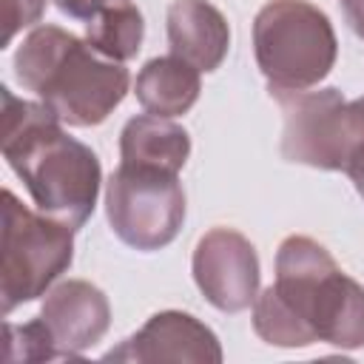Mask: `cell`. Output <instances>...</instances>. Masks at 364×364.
<instances>
[{
	"label": "cell",
	"mask_w": 364,
	"mask_h": 364,
	"mask_svg": "<svg viewBox=\"0 0 364 364\" xmlns=\"http://www.w3.org/2000/svg\"><path fill=\"white\" fill-rule=\"evenodd\" d=\"M253 330L273 347L327 341L338 350L364 347V287L341 273L310 236H287L276 253V282L253 301Z\"/></svg>",
	"instance_id": "1"
},
{
	"label": "cell",
	"mask_w": 364,
	"mask_h": 364,
	"mask_svg": "<svg viewBox=\"0 0 364 364\" xmlns=\"http://www.w3.org/2000/svg\"><path fill=\"white\" fill-rule=\"evenodd\" d=\"M3 97V156L28 188L40 213L82 228L100 196L102 168L97 154L68 136L63 119L46 102L17 100L6 85Z\"/></svg>",
	"instance_id": "2"
},
{
	"label": "cell",
	"mask_w": 364,
	"mask_h": 364,
	"mask_svg": "<svg viewBox=\"0 0 364 364\" xmlns=\"http://www.w3.org/2000/svg\"><path fill=\"white\" fill-rule=\"evenodd\" d=\"M14 74L71 128L105 122L131 85L122 63L102 57L88 40L60 26H37L23 40L14 54Z\"/></svg>",
	"instance_id": "3"
},
{
	"label": "cell",
	"mask_w": 364,
	"mask_h": 364,
	"mask_svg": "<svg viewBox=\"0 0 364 364\" xmlns=\"http://www.w3.org/2000/svg\"><path fill=\"white\" fill-rule=\"evenodd\" d=\"M256 65L270 91L318 85L338 54L330 17L307 0H270L253 20Z\"/></svg>",
	"instance_id": "4"
},
{
	"label": "cell",
	"mask_w": 364,
	"mask_h": 364,
	"mask_svg": "<svg viewBox=\"0 0 364 364\" xmlns=\"http://www.w3.org/2000/svg\"><path fill=\"white\" fill-rule=\"evenodd\" d=\"M3 313L43 296L74 262V228L46 213L28 210L9 188L3 191V245H0Z\"/></svg>",
	"instance_id": "5"
},
{
	"label": "cell",
	"mask_w": 364,
	"mask_h": 364,
	"mask_svg": "<svg viewBox=\"0 0 364 364\" xmlns=\"http://www.w3.org/2000/svg\"><path fill=\"white\" fill-rule=\"evenodd\" d=\"M284 114L282 156L287 162L344 171L353 148L364 139V100L347 102L338 88L270 91Z\"/></svg>",
	"instance_id": "6"
},
{
	"label": "cell",
	"mask_w": 364,
	"mask_h": 364,
	"mask_svg": "<svg viewBox=\"0 0 364 364\" xmlns=\"http://www.w3.org/2000/svg\"><path fill=\"white\" fill-rule=\"evenodd\" d=\"M105 213L128 247L159 250L182 230L185 191L176 173L119 162L105 182Z\"/></svg>",
	"instance_id": "7"
},
{
	"label": "cell",
	"mask_w": 364,
	"mask_h": 364,
	"mask_svg": "<svg viewBox=\"0 0 364 364\" xmlns=\"http://www.w3.org/2000/svg\"><path fill=\"white\" fill-rule=\"evenodd\" d=\"M193 282L222 313H242L259 296V256L233 228L208 230L193 247Z\"/></svg>",
	"instance_id": "8"
},
{
	"label": "cell",
	"mask_w": 364,
	"mask_h": 364,
	"mask_svg": "<svg viewBox=\"0 0 364 364\" xmlns=\"http://www.w3.org/2000/svg\"><path fill=\"white\" fill-rule=\"evenodd\" d=\"M102 361H193L219 364L222 344L216 333L196 316L182 310L154 313L131 338L108 350Z\"/></svg>",
	"instance_id": "9"
},
{
	"label": "cell",
	"mask_w": 364,
	"mask_h": 364,
	"mask_svg": "<svg viewBox=\"0 0 364 364\" xmlns=\"http://www.w3.org/2000/svg\"><path fill=\"white\" fill-rule=\"evenodd\" d=\"M40 321L51 336L57 358H80L108 333L111 304L97 284L68 279L46 293Z\"/></svg>",
	"instance_id": "10"
},
{
	"label": "cell",
	"mask_w": 364,
	"mask_h": 364,
	"mask_svg": "<svg viewBox=\"0 0 364 364\" xmlns=\"http://www.w3.org/2000/svg\"><path fill=\"white\" fill-rule=\"evenodd\" d=\"M168 46L199 71H216L230 48L225 14L208 0H173L168 6Z\"/></svg>",
	"instance_id": "11"
},
{
	"label": "cell",
	"mask_w": 364,
	"mask_h": 364,
	"mask_svg": "<svg viewBox=\"0 0 364 364\" xmlns=\"http://www.w3.org/2000/svg\"><path fill=\"white\" fill-rule=\"evenodd\" d=\"M119 156L122 165L179 173L191 156V136L171 117L139 114L128 119L119 134Z\"/></svg>",
	"instance_id": "12"
},
{
	"label": "cell",
	"mask_w": 364,
	"mask_h": 364,
	"mask_svg": "<svg viewBox=\"0 0 364 364\" xmlns=\"http://www.w3.org/2000/svg\"><path fill=\"white\" fill-rule=\"evenodd\" d=\"M202 82H199V68L185 63L182 57H154L148 60L134 82V94L139 105L148 114L156 117H179L193 108L199 100Z\"/></svg>",
	"instance_id": "13"
},
{
	"label": "cell",
	"mask_w": 364,
	"mask_h": 364,
	"mask_svg": "<svg viewBox=\"0 0 364 364\" xmlns=\"http://www.w3.org/2000/svg\"><path fill=\"white\" fill-rule=\"evenodd\" d=\"M142 34V11L131 0H111L85 23V40L91 43V48L117 63L136 57Z\"/></svg>",
	"instance_id": "14"
},
{
	"label": "cell",
	"mask_w": 364,
	"mask_h": 364,
	"mask_svg": "<svg viewBox=\"0 0 364 364\" xmlns=\"http://www.w3.org/2000/svg\"><path fill=\"white\" fill-rule=\"evenodd\" d=\"M6 358L9 361H60L51 336L40 316L28 324H6Z\"/></svg>",
	"instance_id": "15"
},
{
	"label": "cell",
	"mask_w": 364,
	"mask_h": 364,
	"mask_svg": "<svg viewBox=\"0 0 364 364\" xmlns=\"http://www.w3.org/2000/svg\"><path fill=\"white\" fill-rule=\"evenodd\" d=\"M43 11H46V0H3V14H6L3 46H9L20 28L40 23Z\"/></svg>",
	"instance_id": "16"
},
{
	"label": "cell",
	"mask_w": 364,
	"mask_h": 364,
	"mask_svg": "<svg viewBox=\"0 0 364 364\" xmlns=\"http://www.w3.org/2000/svg\"><path fill=\"white\" fill-rule=\"evenodd\" d=\"M54 3H57V9H60L63 14L88 23V20H91L105 3H111V0H54Z\"/></svg>",
	"instance_id": "17"
},
{
	"label": "cell",
	"mask_w": 364,
	"mask_h": 364,
	"mask_svg": "<svg viewBox=\"0 0 364 364\" xmlns=\"http://www.w3.org/2000/svg\"><path fill=\"white\" fill-rule=\"evenodd\" d=\"M344 173L353 179L355 191H358V193H361V199H364V139L353 148V154H350V159H347Z\"/></svg>",
	"instance_id": "18"
},
{
	"label": "cell",
	"mask_w": 364,
	"mask_h": 364,
	"mask_svg": "<svg viewBox=\"0 0 364 364\" xmlns=\"http://www.w3.org/2000/svg\"><path fill=\"white\" fill-rule=\"evenodd\" d=\"M341 11L347 26L364 40V0H341Z\"/></svg>",
	"instance_id": "19"
},
{
	"label": "cell",
	"mask_w": 364,
	"mask_h": 364,
	"mask_svg": "<svg viewBox=\"0 0 364 364\" xmlns=\"http://www.w3.org/2000/svg\"><path fill=\"white\" fill-rule=\"evenodd\" d=\"M361 100H364V97H361Z\"/></svg>",
	"instance_id": "20"
}]
</instances>
